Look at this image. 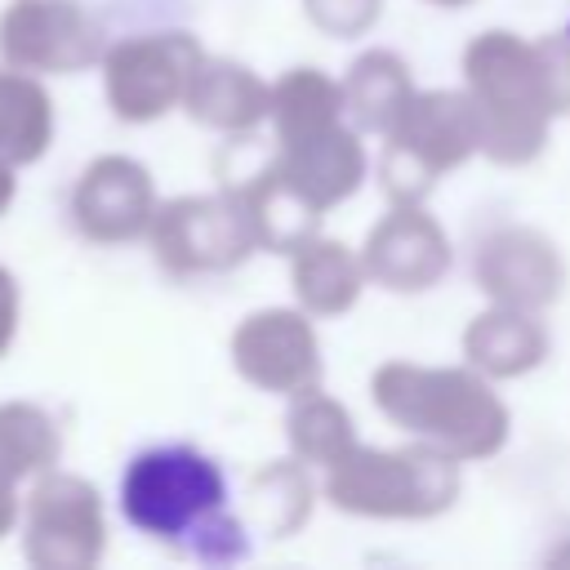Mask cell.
<instances>
[{"label":"cell","instance_id":"1","mask_svg":"<svg viewBox=\"0 0 570 570\" xmlns=\"http://www.w3.org/2000/svg\"><path fill=\"white\" fill-rule=\"evenodd\" d=\"M227 499V472L187 441L147 445L120 472V517L200 561H232L245 552Z\"/></svg>","mask_w":570,"mask_h":570}]
</instances>
